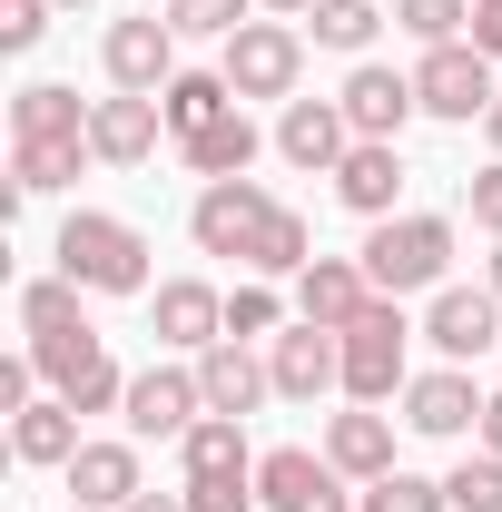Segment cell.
<instances>
[{"mask_svg": "<svg viewBox=\"0 0 502 512\" xmlns=\"http://www.w3.org/2000/svg\"><path fill=\"white\" fill-rule=\"evenodd\" d=\"M50 256H60L69 286H89V296H158L148 286V237L128 217H109V207H69V227H60Z\"/></svg>", "mask_w": 502, "mask_h": 512, "instance_id": "cell-1", "label": "cell"}, {"mask_svg": "<svg viewBox=\"0 0 502 512\" xmlns=\"http://www.w3.org/2000/svg\"><path fill=\"white\" fill-rule=\"evenodd\" d=\"M355 256H365L375 296H434V286H453V217L404 207V217H384V227H375Z\"/></svg>", "mask_w": 502, "mask_h": 512, "instance_id": "cell-2", "label": "cell"}, {"mask_svg": "<svg viewBox=\"0 0 502 512\" xmlns=\"http://www.w3.org/2000/svg\"><path fill=\"white\" fill-rule=\"evenodd\" d=\"M404 384H414V325H404V296H375L345 325V394L355 404H394Z\"/></svg>", "mask_w": 502, "mask_h": 512, "instance_id": "cell-3", "label": "cell"}, {"mask_svg": "<svg viewBox=\"0 0 502 512\" xmlns=\"http://www.w3.org/2000/svg\"><path fill=\"white\" fill-rule=\"evenodd\" d=\"M30 365H40V384H50L60 404H79V414H119V404H128V375L109 365L99 325H60V335H30Z\"/></svg>", "mask_w": 502, "mask_h": 512, "instance_id": "cell-4", "label": "cell"}, {"mask_svg": "<svg viewBox=\"0 0 502 512\" xmlns=\"http://www.w3.org/2000/svg\"><path fill=\"white\" fill-rule=\"evenodd\" d=\"M128 444H188L197 424H207V384H197V355L188 365H148V375H128Z\"/></svg>", "mask_w": 502, "mask_h": 512, "instance_id": "cell-5", "label": "cell"}, {"mask_svg": "<svg viewBox=\"0 0 502 512\" xmlns=\"http://www.w3.org/2000/svg\"><path fill=\"white\" fill-rule=\"evenodd\" d=\"M227 89H237V99H276V109H286V99H296V79H306V30H296V20H247V30H237V40H227Z\"/></svg>", "mask_w": 502, "mask_h": 512, "instance_id": "cell-6", "label": "cell"}, {"mask_svg": "<svg viewBox=\"0 0 502 512\" xmlns=\"http://www.w3.org/2000/svg\"><path fill=\"white\" fill-rule=\"evenodd\" d=\"M414 99H424V119L473 128L502 89H493V60H483L473 40H443V50H424V60H414Z\"/></svg>", "mask_w": 502, "mask_h": 512, "instance_id": "cell-7", "label": "cell"}, {"mask_svg": "<svg viewBox=\"0 0 502 512\" xmlns=\"http://www.w3.org/2000/svg\"><path fill=\"white\" fill-rule=\"evenodd\" d=\"M266 217H276V197L256 188V178H207L197 207H188V237H197V256H237V266H247Z\"/></svg>", "mask_w": 502, "mask_h": 512, "instance_id": "cell-8", "label": "cell"}, {"mask_svg": "<svg viewBox=\"0 0 502 512\" xmlns=\"http://www.w3.org/2000/svg\"><path fill=\"white\" fill-rule=\"evenodd\" d=\"M424 345H434L443 365L502 355V296H493V286H434V306H424Z\"/></svg>", "mask_w": 502, "mask_h": 512, "instance_id": "cell-9", "label": "cell"}, {"mask_svg": "<svg viewBox=\"0 0 502 512\" xmlns=\"http://www.w3.org/2000/svg\"><path fill=\"white\" fill-rule=\"evenodd\" d=\"M266 375L286 404H315V394H335L345 384V335H325V325H286V335H266Z\"/></svg>", "mask_w": 502, "mask_h": 512, "instance_id": "cell-10", "label": "cell"}, {"mask_svg": "<svg viewBox=\"0 0 502 512\" xmlns=\"http://www.w3.org/2000/svg\"><path fill=\"white\" fill-rule=\"evenodd\" d=\"M256 503L266 512H345V473L306 444H276V453H256Z\"/></svg>", "mask_w": 502, "mask_h": 512, "instance_id": "cell-11", "label": "cell"}, {"mask_svg": "<svg viewBox=\"0 0 502 512\" xmlns=\"http://www.w3.org/2000/svg\"><path fill=\"white\" fill-rule=\"evenodd\" d=\"M335 99H345V128H355V138H404V128L424 119V99H414V69H384V60H355Z\"/></svg>", "mask_w": 502, "mask_h": 512, "instance_id": "cell-12", "label": "cell"}, {"mask_svg": "<svg viewBox=\"0 0 502 512\" xmlns=\"http://www.w3.org/2000/svg\"><path fill=\"white\" fill-rule=\"evenodd\" d=\"M99 60H109V89H138V99H158V89L178 79V30H168L158 10H148V20H109Z\"/></svg>", "mask_w": 502, "mask_h": 512, "instance_id": "cell-13", "label": "cell"}, {"mask_svg": "<svg viewBox=\"0 0 502 512\" xmlns=\"http://www.w3.org/2000/svg\"><path fill=\"white\" fill-rule=\"evenodd\" d=\"M345 148H355L345 99H286V109H276V158H286V168L335 178V168H345Z\"/></svg>", "mask_w": 502, "mask_h": 512, "instance_id": "cell-14", "label": "cell"}, {"mask_svg": "<svg viewBox=\"0 0 502 512\" xmlns=\"http://www.w3.org/2000/svg\"><path fill=\"white\" fill-rule=\"evenodd\" d=\"M158 138H168V109H158V99H138V89L89 99V148H99V168H148Z\"/></svg>", "mask_w": 502, "mask_h": 512, "instance_id": "cell-15", "label": "cell"}, {"mask_svg": "<svg viewBox=\"0 0 502 512\" xmlns=\"http://www.w3.org/2000/svg\"><path fill=\"white\" fill-rule=\"evenodd\" d=\"M148 325H158L168 355H207V345H227V296H217L207 276H168V286L148 296Z\"/></svg>", "mask_w": 502, "mask_h": 512, "instance_id": "cell-16", "label": "cell"}, {"mask_svg": "<svg viewBox=\"0 0 502 512\" xmlns=\"http://www.w3.org/2000/svg\"><path fill=\"white\" fill-rule=\"evenodd\" d=\"M473 424H483V394H473L463 365H434V375L404 384V434H424V444H463Z\"/></svg>", "mask_w": 502, "mask_h": 512, "instance_id": "cell-17", "label": "cell"}, {"mask_svg": "<svg viewBox=\"0 0 502 512\" xmlns=\"http://www.w3.org/2000/svg\"><path fill=\"white\" fill-rule=\"evenodd\" d=\"M394 197H404V148L394 138H355L345 168H335V207H355L365 227H384V217H404Z\"/></svg>", "mask_w": 502, "mask_h": 512, "instance_id": "cell-18", "label": "cell"}, {"mask_svg": "<svg viewBox=\"0 0 502 512\" xmlns=\"http://www.w3.org/2000/svg\"><path fill=\"white\" fill-rule=\"evenodd\" d=\"M69 503H89V512H128L148 483H138V444H119V434H89V444L69 453Z\"/></svg>", "mask_w": 502, "mask_h": 512, "instance_id": "cell-19", "label": "cell"}, {"mask_svg": "<svg viewBox=\"0 0 502 512\" xmlns=\"http://www.w3.org/2000/svg\"><path fill=\"white\" fill-rule=\"evenodd\" d=\"M365 306H375V276H365V256H315L306 276H296V316L325 325V335H345Z\"/></svg>", "mask_w": 502, "mask_h": 512, "instance_id": "cell-20", "label": "cell"}, {"mask_svg": "<svg viewBox=\"0 0 502 512\" xmlns=\"http://www.w3.org/2000/svg\"><path fill=\"white\" fill-rule=\"evenodd\" d=\"M79 444H89L79 434V404H60V394H40V404L10 414V463H30V473H69Z\"/></svg>", "mask_w": 502, "mask_h": 512, "instance_id": "cell-21", "label": "cell"}, {"mask_svg": "<svg viewBox=\"0 0 502 512\" xmlns=\"http://www.w3.org/2000/svg\"><path fill=\"white\" fill-rule=\"evenodd\" d=\"M325 463H335L345 483H384V473H404V463H394V414H375V404L335 414V424H325Z\"/></svg>", "mask_w": 502, "mask_h": 512, "instance_id": "cell-22", "label": "cell"}, {"mask_svg": "<svg viewBox=\"0 0 502 512\" xmlns=\"http://www.w3.org/2000/svg\"><path fill=\"white\" fill-rule=\"evenodd\" d=\"M197 384H207V414H237V424H247L256 404H266V394H276V375H266V355H247V345H237V335H227V345H207V355H197Z\"/></svg>", "mask_w": 502, "mask_h": 512, "instance_id": "cell-23", "label": "cell"}, {"mask_svg": "<svg viewBox=\"0 0 502 512\" xmlns=\"http://www.w3.org/2000/svg\"><path fill=\"white\" fill-rule=\"evenodd\" d=\"M178 473H188V483H256L247 424H237V414H207L188 444H178Z\"/></svg>", "mask_w": 502, "mask_h": 512, "instance_id": "cell-24", "label": "cell"}, {"mask_svg": "<svg viewBox=\"0 0 502 512\" xmlns=\"http://www.w3.org/2000/svg\"><path fill=\"white\" fill-rule=\"evenodd\" d=\"M158 109H168V148H188L197 128H217L237 109V89H227V69H178V79L158 89Z\"/></svg>", "mask_w": 502, "mask_h": 512, "instance_id": "cell-25", "label": "cell"}, {"mask_svg": "<svg viewBox=\"0 0 502 512\" xmlns=\"http://www.w3.org/2000/svg\"><path fill=\"white\" fill-rule=\"evenodd\" d=\"M79 168H99V148H89V138H10V178H20L30 197L79 188Z\"/></svg>", "mask_w": 502, "mask_h": 512, "instance_id": "cell-26", "label": "cell"}, {"mask_svg": "<svg viewBox=\"0 0 502 512\" xmlns=\"http://www.w3.org/2000/svg\"><path fill=\"white\" fill-rule=\"evenodd\" d=\"M256 148H266V138H256L247 99H237V109H227V119H217V128H197V138H188V148H178V158H188L197 178H247V168H256Z\"/></svg>", "mask_w": 502, "mask_h": 512, "instance_id": "cell-27", "label": "cell"}, {"mask_svg": "<svg viewBox=\"0 0 502 512\" xmlns=\"http://www.w3.org/2000/svg\"><path fill=\"white\" fill-rule=\"evenodd\" d=\"M10 138H89V99L60 89V79H30L10 99Z\"/></svg>", "mask_w": 502, "mask_h": 512, "instance_id": "cell-28", "label": "cell"}, {"mask_svg": "<svg viewBox=\"0 0 502 512\" xmlns=\"http://www.w3.org/2000/svg\"><path fill=\"white\" fill-rule=\"evenodd\" d=\"M306 266H315V227L276 197V217L256 227V247H247V276H266V286H276V276H306Z\"/></svg>", "mask_w": 502, "mask_h": 512, "instance_id": "cell-29", "label": "cell"}, {"mask_svg": "<svg viewBox=\"0 0 502 512\" xmlns=\"http://www.w3.org/2000/svg\"><path fill=\"white\" fill-rule=\"evenodd\" d=\"M306 30H315V50H335V60H365V50H375V30H384V10H375V0H315Z\"/></svg>", "mask_w": 502, "mask_h": 512, "instance_id": "cell-30", "label": "cell"}, {"mask_svg": "<svg viewBox=\"0 0 502 512\" xmlns=\"http://www.w3.org/2000/svg\"><path fill=\"white\" fill-rule=\"evenodd\" d=\"M394 30H404V40H424V50L473 40V0H394Z\"/></svg>", "mask_w": 502, "mask_h": 512, "instance_id": "cell-31", "label": "cell"}, {"mask_svg": "<svg viewBox=\"0 0 502 512\" xmlns=\"http://www.w3.org/2000/svg\"><path fill=\"white\" fill-rule=\"evenodd\" d=\"M247 20H256V0H168V30H178V40H217V50H227Z\"/></svg>", "mask_w": 502, "mask_h": 512, "instance_id": "cell-32", "label": "cell"}, {"mask_svg": "<svg viewBox=\"0 0 502 512\" xmlns=\"http://www.w3.org/2000/svg\"><path fill=\"white\" fill-rule=\"evenodd\" d=\"M79 296H89V286H69V276H30V286H20V325H30V335L89 325V316H79Z\"/></svg>", "mask_w": 502, "mask_h": 512, "instance_id": "cell-33", "label": "cell"}, {"mask_svg": "<svg viewBox=\"0 0 502 512\" xmlns=\"http://www.w3.org/2000/svg\"><path fill=\"white\" fill-rule=\"evenodd\" d=\"M227 335H237V345H266V335H286V296H276L266 276H247V286L227 296Z\"/></svg>", "mask_w": 502, "mask_h": 512, "instance_id": "cell-34", "label": "cell"}, {"mask_svg": "<svg viewBox=\"0 0 502 512\" xmlns=\"http://www.w3.org/2000/svg\"><path fill=\"white\" fill-rule=\"evenodd\" d=\"M443 493H453V512H502V453H463L443 473Z\"/></svg>", "mask_w": 502, "mask_h": 512, "instance_id": "cell-35", "label": "cell"}, {"mask_svg": "<svg viewBox=\"0 0 502 512\" xmlns=\"http://www.w3.org/2000/svg\"><path fill=\"white\" fill-rule=\"evenodd\" d=\"M365 512H453V493L434 473H384V483H365Z\"/></svg>", "mask_w": 502, "mask_h": 512, "instance_id": "cell-36", "label": "cell"}, {"mask_svg": "<svg viewBox=\"0 0 502 512\" xmlns=\"http://www.w3.org/2000/svg\"><path fill=\"white\" fill-rule=\"evenodd\" d=\"M50 10L60 0H0V50H40L50 40Z\"/></svg>", "mask_w": 502, "mask_h": 512, "instance_id": "cell-37", "label": "cell"}, {"mask_svg": "<svg viewBox=\"0 0 502 512\" xmlns=\"http://www.w3.org/2000/svg\"><path fill=\"white\" fill-rule=\"evenodd\" d=\"M463 217H473L483 237H502V158L483 168V178H463Z\"/></svg>", "mask_w": 502, "mask_h": 512, "instance_id": "cell-38", "label": "cell"}, {"mask_svg": "<svg viewBox=\"0 0 502 512\" xmlns=\"http://www.w3.org/2000/svg\"><path fill=\"white\" fill-rule=\"evenodd\" d=\"M473 50L502 60V0H473Z\"/></svg>", "mask_w": 502, "mask_h": 512, "instance_id": "cell-39", "label": "cell"}, {"mask_svg": "<svg viewBox=\"0 0 502 512\" xmlns=\"http://www.w3.org/2000/svg\"><path fill=\"white\" fill-rule=\"evenodd\" d=\"M473 444H483V453H502V394H483V424H473Z\"/></svg>", "mask_w": 502, "mask_h": 512, "instance_id": "cell-40", "label": "cell"}, {"mask_svg": "<svg viewBox=\"0 0 502 512\" xmlns=\"http://www.w3.org/2000/svg\"><path fill=\"white\" fill-rule=\"evenodd\" d=\"M128 512H188V493H138Z\"/></svg>", "mask_w": 502, "mask_h": 512, "instance_id": "cell-41", "label": "cell"}, {"mask_svg": "<svg viewBox=\"0 0 502 512\" xmlns=\"http://www.w3.org/2000/svg\"><path fill=\"white\" fill-rule=\"evenodd\" d=\"M256 10H276V20H306L315 0H256Z\"/></svg>", "mask_w": 502, "mask_h": 512, "instance_id": "cell-42", "label": "cell"}, {"mask_svg": "<svg viewBox=\"0 0 502 512\" xmlns=\"http://www.w3.org/2000/svg\"><path fill=\"white\" fill-rule=\"evenodd\" d=\"M483 138H493V158H502V99H493V109H483Z\"/></svg>", "mask_w": 502, "mask_h": 512, "instance_id": "cell-43", "label": "cell"}, {"mask_svg": "<svg viewBox=\"0 0 502 512\" xmlns=\"http://www.w3.org/2000/svg\"><path fill=\"white\" fill-rule=\"evenodd\" d=\"M483 286H493V296H502V237H493V266H483Z\"/></svg>", "mask_w": 502, "mask_h": 512, "instance_id": "cell-44", "label": "cell"}, {"mask_svg": "<svg viewBox=\"0 0 502 512\" xmlns=\"http://www.w3.org/2000/svg\"><path fill=\"white\" fill-rule=\"evenodd\" d=\"M60 10H89V0H60Z\"/></svg>", "mask_w": 502, "mask_h": 512, "instance_id": "cell-45", "label": "cell"}, {"mask_svg": "<svg viewBox=\"0 0 502 512\" xmlns=\"http://www.w3.org/2000/svg\"><path fill=\"white\" fill-rule=\"evenodd\" d=\"M69 512H89V503H69Z\"/></svg>", "mask_w": 502, "mask_h": 512, "instance_id": "cell-46", "label": "cell"}]
</instances>
